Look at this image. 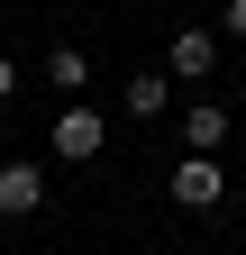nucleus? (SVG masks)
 I'll use <instances>...</instances> for the list:
<instances>
[{"mask_svg":"<svg viewBox=\"0 0 246 255\" xmlns=\"http://www.w3.org/2000/svg\"><path fill=\"white\" fill-rule=\"evenodd\" d=\"M173 201H182V210H219V201H228L219 155H182V164H173Z\"/></svg>","mask_w":246,"mask_h":255,"instance_id":"nucleus-2","label":"nucleus"},{"mask_svg":"<svg viewBox=\"0 0 246 255\" xmlns=\"http://www.w3.org/2000/svg\"><path fill=\"white\" fill-rule=\"evenodd\" d=\"M182 146H192V155H219V146H228V110H219V101H201L192 119H182Z\"/></svg>","mask_w":246,"mask_h":255,"instance_id":"nucleus-6","label":"nucleus"},{"mask_svg":"<svg viewBox=\"0 0 246 255\" xmlns=\"http://www.w3.org/2000/svg\"><path fill=\"white\" fill-rule=\"evenodd\" d=\"M228 37H246V0H228Z\"/></svg>","mask_w":246,"mask_h":255,"instance_id":"nucleus-9","label":"nucleus"},{"mask_svg":"<svg viewBox=\"0 0 246 255\" xmlns=\"http://www.w3.org/2000/svg\"><path fill=\"white\" fill-rule=\"evenodd\" d=\"M119 110H128V119H164L173 110V73H155V64L128 73V82H119Z\"/></svg>","mask_w":246,"mask_h":255,"instance_id":"nucleus-5","label":"nucleus"},{"mask_svg":"<svg viewBox=\"0 0 246 255\" xmlns=\"http://www.w3.org/2000/svg\"><path fill=\"white\" fill-rule=\"evenodd\" d=\"M0 101H18V64L9 55H0Z\"/></svg>","mask_w":246,"mask_h":255,"instance_id":"nucleus-8","label":"nucleus"},{"mask_svg":"<svg viewBox=\"0 0 246 255\" xmlns=\"http://www.w3.org/2000/svg\"><path fill=\"white\" fill-rule=\"evenodd\" d=\"M46 146L64 155V164H91V155L110 146V119L91 110V101H64V110H55V128H46Z\"/></svg>","mask_w":246,"mask_h":255,"instance_id":"nucleus-1","label":"nucleus"},{"mask_svg":"<svg viewBox=\"0 0 246 255\" xmlns=\"http://www.w3.org/2000/svg\"><path fill=\"white\" fill-rule=\"evenodd\" d=\"M46 210V173L37 164H0V219H37Z\"/></svg>","mask_w":246,"mask_h":255,"instance_id":"nucleus-4","label":"nucleus"},{"mask_svg":"<svg viewBox=\"0 0 246 255\" xmlns=\"http://www.w3.org/2000/svg\"><path fill=\"white\" fill-rule=\"evenodd\" d=\"M46 82L64 91V101H82V91H91V55H82V46H55V55H46Z\"/></svg>","mask_w":246,"mask_h":255,"instance_id":"nucleus-7","label":"nucleus"},{"mask_svg":"<svg viewBox=\"0 0 246 255\" xmlns=\"http://www.w3.org/2000/svg\"><path fill=\"white\" fill-rule=\"evenodd\" d=\"M164 73H173V82H201V73H219V37H210V27H182V37L164 46Z\"/></svg>","mask_w":246,"mask_h":255,"instance_id":"nucleus-3","label":"nucleus"}]
</instances>
